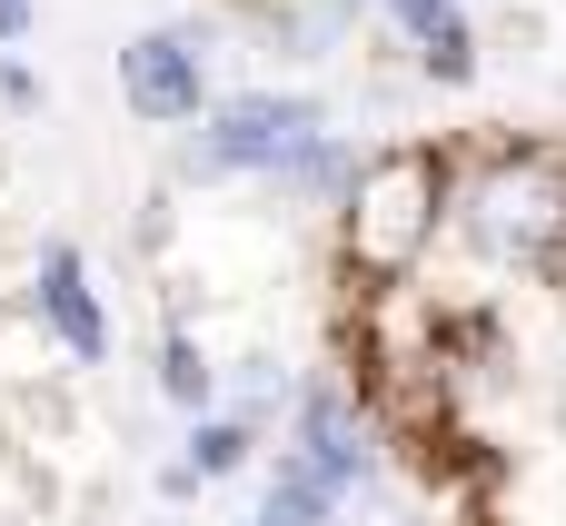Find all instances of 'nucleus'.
I'll use <instances>...</instances> for the list:
<instances>
[{
  "mask_svg": "<svg viewBox=\"0 0 566 526\" xmlns=\"http://www.w3.org/2000/svg\"><path fill=\"white\" fill-rule=\"evenodd\" d=\"M378 10L398 20V40L418 50V70H428L438 90H468V80H478V30H468L458 0H378Z\"/></svg>",
  "mask_w": 566,
  "mask_h": 526,
  "instance_id": "obj_7",
  "label": "nucleus"
},
{
  "mask_svg": "<svg viewBox=\"0 0 566 526\" xmlns=\"http://www.w3.org/2000/svg\"><path fill=\"white\" fill-rule=\"evenodd\" d=\"M458 199V159L438 139H398V149H368L338 189V259L348 278L368 288H398L428 249H438V219Z\"/></svg>",
  "mask_w": 566,
  "mask_h": 526,
  "instance_id": "obj_1",
  "label": "nucleus"
},
{
  "mask_svg": "<svg viewBox=\"0 0 566 526\" xmlns=\"http://www.w3.org/2000/svg\"><path fill=\"white\" fill-rule=\"evenodd\" d=\"M259 457V428L249 418H229V408H209V418H189V448H179V467L199 477V487H219V477H239Z\"/></svg>",
  "mask_w": 566,
  "mask_h": 526,
  "instance_id": "obj_9",
  "label": "nucleus"
},
{
  "mask_svg": "<svg viewBox=\"0 0 566 526\" xmlns=\"http://www.w3.org/2000/svg\"><path fill=\"white\" fill-rule=\"evenodd\" d=\"M159 398H169L179 418H209V408H219V368H209V348H199L189 328L159 338Z\"/></svg>",
  "mask_w": 566,
  "mask_h": 526,
  "instance_id": "obj_10",
  "label": "nucleus"
},
{
  "mask_svg": "<svg viewBox=\"0 0 566 526\" xmlns=\"http://www.w3.org/2000/svg\"><path fill=\"white\" fill-rule=\"evenodd\" d=\"M40 30V0H0V50H20Z\"/></svg>",
  "mask_w": 566,
  "mask_h": 526,
  "instance_id": "obj_12",
  "label": "nucleus"
},
{
  "mask_svg": "<svg viewBox=\"0 0 566 526\" xmlns=\"http://www.w3.org/2000/svg\"><path fill=\"white\" fill-rule=\"evenodd\" d=\"M119 99L149 129H189L209 109V40L199 30H129L119 40Z\"/></svg>",
  "mask_w": 566,
  "mask_h": 526,
  "instance_id": "obj_4",
  "label": "nucleus"
},
{
  "mask_svg": "<svg viewBox=\"0 0 566 526\" xmlns=\"http://www.w3.org/2000/svg\"><path fill=\"white\" fill-rule=\"evenodd\" d=\"M448 209H458L468 249L497 269H557L566 259V159H547V149H497Z\"/></svg>",
  "mask_w": 566,
  "mask_h": 526,
  "instance_id": "obj_2",
  "label": "nucleus"
},
{
  "mask_svg": "<svg viewBox=\"0 0 566 526\" xmlns=\"http://www.w3.org/2000/svg\"><path fill=\"white\" fill-rule=\"evenodd\" d=\"M328 139L338 129L308 90H229V99L199 109V139L179 149V179H289Z\"/></svg>",
  "mask_w": 566,
  "mask_h": 526,
  "instance_id": "obj_3",
  "label": "nucleus"
},
{
  "mask_svg": "<svg viewBox=\"0 0 566 526\" xmlns=\"http://www.w3.org/2000/svg\"><path fill=\"white\" fill-rule=\"evenodd\" d=\"M30 308H40V328L60 338V358L109 368V308H99L90 259H80L70 239H50V249H40V269H30Z\"/></svg>",
  "mask_w": 566,
  "mask_h": 526,
  "instance_id": "obj_6",
  "label": "nucleus"
},
{
  "mask_svg": "<svg viewBox=\"0 0 566 526\" xmlns=\"http://www.w3.org/2000/svg\"><path fill=\"white\" fill-rule=\"evenodd\" d=\"M338 507H348V497H338V487H318L289 448L269 457V477H259V526H338Z\"/></svg>",
  "mask_w": 566,
  "mask_h": 526,
  "instance_id": "obj_8",
  "label": "nucleus"
},
{
  "mask_svg": "<svg viewBox=\"0 0 566 526\" xmlns=\"http://www.w3.org/2000/svg\"><path fill=\"white\" fill-rule=\"evenodd\" d=\"M289 457H298L318 487H338V497H358V487L378 477V438H368V418H358V398H348L338 378H308V388H298V408H289Z\"/></svg>",
  "mask_w": 566,
  "mask_h": 526,
  "instance_id": "obj_5",
  "label": "nucleus"
},
{
  "mask_svg": "<svg viewBox=\"0 0 566 526\" xmlns=\"http://www.w3.org/2000/svg\"><path fill=\"white\" fill-rule=\"evenodd\" d=\"M0 99H10V109H40V80H30L20 50H0Z\"/></svg>",
  "mask_w": 566,
  "mask_h": 526,
  "instance_id": "obj_11",
  "label": "nucleus"
}]
</instances>
